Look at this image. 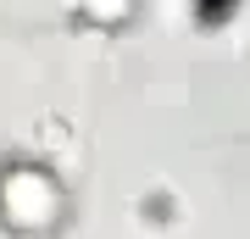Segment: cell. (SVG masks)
<instances>
[{
	"label": "cell",
	"instance_id": "6da1fadb",
	"mask_svg": "<svg viewBox=\"0 0 250 239\" xmlns=\"http://www.w3.org/2000/svg\"><path fill=\"white\" fill-rule=\"evenodd\" d=\"M72 217V195L62 173L39 156L0 161V228L11 239H50Z\"/></svg>",
	"mask_w": 250,
	"mask_h": 239
},
{
	"label": "cell",
	"instance_id": "7a4b0ae2",
	"mask_svg": "<svg viewBox=\"0 0 250 239\" xmlns=\"http://www.w3.org/2000/svg\"><path fill=\"white\" fill-rule=\"evenodd\" d=\"M78 17L89 28H100V34H123L139 17V0H78Z\"/></svg>",
	"mask_w": 250,
	"mask_h": 239
},
{
	"label": "cell",
	"instance_id": "3957f363",
	"mask_svg": "<svg viewBox=\"0 0 250 239\" xmlns=\"http://www.w3.org/2000/svg\"><path fill=\"white\" fill-rule=\"evenodd\" d=\"M233 6H239V0H189V11H195L200 28H223L233 17Z\"/></svg>",
	"mask_w": 250,
	"mask_h": 239
}]
</instances>
